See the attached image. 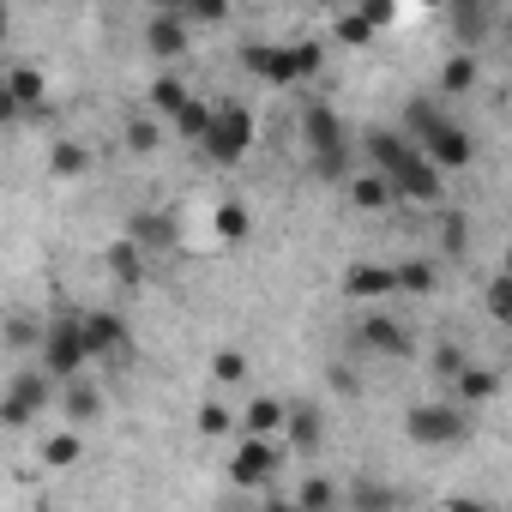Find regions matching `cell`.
<instances>
[{
    "label": "cell",
    "instance_id": "obj_1",
    "mask_svg": "<svg viewBox=\"0 0 512 512\" xmlns=\"http://www.w3.org/2000/svg\"><path fill=\"white\" fill-rule=\"evenodd\" d=\"M37 362L67 386V380H79L97 356H91V338H85V314H55V320H43V344H37Z\"/></svg>",
    "mask_w": 512,
    "mask_h": 512
},
{
    "label": "cell",
    "instance_id": "obj_2",
    "mask_svg": "<svg viewBox=\"0 0 512 512\" xmlns=\"http://www.w3.org/2000/svg\"><path fill=\"white\" fill-rule=\"evenodd\" d=\"M410 139L440 163V169H470V157H476V145H470V133L452 121V115H440V109H428V103H410Z\"/></svg>",
    "mask_w": 512,
    "mask_h": 512
},
{
    "label": "cell",
    "instance_id": "obj_3",
    "mask_svg": "<svg viewBox=\"0 0 512 512\" xmlns=\"http://www.w3.org/2000/svg\"><path fill=\"white\" fill-rule=\"evenodd\" d=\"M49 404H61V380L49 368H19L0 398V422L7 428H31L37 416H49Z\"/></svg>",
    "mask_w": 512,
    "mask_h": 512
},
{
    "label": "cell",
    "instance_id": "obj_4",
    "mask_svg": "<svg viewBox=\"0 0 512 512\" xmlns=\"http://www.w3.org/2000/svg\"><path fill=\"white\" fill-rule=\"evenodd\" d=\"M404 434H410L416 446H458V440L470 434V404H458V398L416 404V410L404 416Z\"/></svg>",
    "mask_w": 512,
    "mask_h": 512
},
{
    "label": "cell",
    "instance_id": "obj_5",
    "mask_svg": "<svg viewBox=\"0 0 512 512\" xmlns=\"http://www.w3.org/2000/svg\"><path fill=\"white\" fill-rule=\"evenodd\" d=\"M278 464H284V434H235V458H229L235 488H266Z\"/></svg>",
    "mask_w": 512,
    "mask_h": 512
},
{
    "label": "cell",
    "instance_id": "obj_6",
    "mask_svg": "<svg viewBox=\"0 0 512 512\" xmlns=\"http://www.w3.org/2000/svg\"><path fill=\"white\" fill-rule=\"evenodd\" d=\"M199 151L211 157V163H241L247 151H253V115L247 109H217V121H211V133L199 139Z\"/></svg>",
    "mask_w": 512,
    "mask_h": 512
},
{
    "label": "cell",
    "instance_id": "obj_7",
    "mask_svg": "<svg viewBox=\"0 0 512 512\" xmlns=\"http://www.w3.org/2000/svg\"><path fill=\"white\" fill-rule=\"evenodd\" d=\"M193 31H199V25H193L187 13H151V19H145V55H151V61H181V55L193 49Z\"/></svg>",
    "mask_w": 512,
    "mask_h": 512
},
{
    "label": "cell",
    "instance_id": "obj_8",
    "mask_svg": "<svg viewBox=\"0 0 512 512\" xmlns=\"http://www.w3.org/2000/svg\"><path fill=\"white\" fill-rule=\"evenodd\" d=\"M344 187H350V205H362V211H392V205L404 199V193H398V181H392L386 169H374V163H368V169H356Z\"/></svg>",
    "mask_w": 512,
    "mask_h": 512
},
{
    "label": "cell",
    "instance_id": "obj_9",
    "mask_svg": "<svg viewBox=\"0 0 512 512\" xmlns=\"http://www.w3.org/2000/svg\"><path fill=\"white\" fill-rule=\"evenodd\" d=\"M284 440H290V452H302V458H314L320 446H326V416H320V404H290V422H284Z\"/></svg>",
    "mask_w": 512,
    "mask_h": 512
},
{
    "label": "cell",
    "instance_id": "obj_10",
    "mask_svg": "<svg viewBox=\"0 0 512 512\" xmlns=\"http://www.w3.org/2000/svg\"><path fill=\"white\" fill-rule=\"evenodd\" d=\"M344 296L350 302H386V296H398V266H350Z\"/></svg>",
    "mask_w": 512,
    "mask_h": 512
},
{
    "label": "cell",
    "instance_id": "obj_11",
    "mask_svg": "<svg viewBox=\"0 0 512 512\" xmlns=\"http://www.w3.org/2000/svg\"><path fill=\"white\" fill-rule=\"evenodd\" d=\"M7 97H13V103H19L25 115L49 109V73H43V67H25V61H19V67L7 73Z\"/></svg>",
    "mask_w": 512,
    "mask_h": 512
},
{
    "label": "cell",
    "instance_id": "obj_12",
    "mask_svg": "<svg viewBox=\"0 0 512 512\" xmlns=\"http://www.w3.org/2000/svg\"><path fill=\"white\" fill-rule=\"evenodd\" d=\"M85 338H91L97 362H127V332L115 314H85Z\"/></svg>",
    "mask_w": 512,
    "mask_h": 512
},
{
    "label": "cell",
    "instance_id": "obj_13",
    "mask_svg": "<svg viewBox=\"0 0 512 512\" xmlns=\"http://www.w3.org/2000/svg\"><path fill=\"white\" fill-rule=\"evenodd\" d=\"M362 344H368L374 356H392V362L410 356V332H404L392 314H368V320H362Z\"/></svg>",
    "mask_w": 512,
    "mask_h": 512
},
{
    "label": "cell",
    "instance_id": "obj_14",
    "mask_svg": "<svg viewBox=\"0 0 512 512\" xmlns=\"http://www.w3.org/2000/svg\"><path fill=\"white\" fill-rule=\"evenodd\" d=\"M61 416H67L73 428H91V422L103 416V392H97L85 374H79V380H67V386H61Z\"/></svg>",
    "mask_w": 512,
    "mask_h": 512
},
{
    "label": "cell",
    "instance_id": "obj_15",
    "mask_svg": "<svg viewBox=\"0 0 512 512\" xmlns=\"http://www.w3.org/2000/svg\"><path fill=\"white\" fill-rule=\"evenodd\" d=\"M284 422H290V404H278V398H247L241 404V434H284Z\"/></svg>",
    "mask_w": 512,
    "mask_h": 512
},
{
    "label": "cell",
    "instance_id": "obj_16",
    "mask_svg": "<svg viewBox=\"0 0 512 512\" xmlns=\"http://www.w3.org/2000/svg\"><path fill=\"white\" fill-rule=\"evenodd\" d=\"M187 103H193V91H187L175 73H157V79H151V91H145V109H151V115H163V121H175Z\"/></svg>",
    "mask_w": 512,
    "mask_h": 512
},
{
    "label": "cell",
    "instance_id": "obj_17",
    "mask_svg": "<svg viewBox=\"0 0 512 512\" xmlns=\"http://www.w3.org/2000/svg\"><path fill=\"white\" fill-rule=\"evenodd\" d=\"M91 151L79 145V139H55L49 145V175H61V181H79V175H91Z\"/></svg>",
    "mask_w": 512,
    "mask_h": 512
},
{
    "label": "cell",
    "instance_id": "obj_18",
    "mask_svg": "<svg viewBox=\"0 0 512 512\" xmlns=\"http://www.w3.org/2000/svg\"><path fill=\"white\" fill-rule=\"evenodd\" d=\"M452 386H458V404H470V410H476V404H488V398L500 392V374H494V368H482V362H470Z\"/></svg>",
    "mask_w": 512,
    "mask_h": 512
},
{
    "label": "cell",
    "instance_id": "obj_19",
    "mask_svg": "<svg viewBox=\"0 0 512 512\" xmlns=\"http://www.w3.org/2000/svg\"><path fill=\"white\" fill-rule=\"evenodd\" d=\"M193 428H199L205 440H223V434H241V410H229L223 398H205V404H199V416H193Z\"/></svg>",
    "mask_w": 512,
    "mask_h": 512
},
{
    "label": "cell",
    "instance_id": "obj_20",
    "mask_svg": "<svg viewBox=\"0 0 512 512\" xmlns=\"http://www.w3.org/2000/svg\"><path fill=\"white\" fill-rule=\"evenodd\" d=\"M79 458H85L79 428H55V434H43V464H49V470H73Z\"/></svg>",
    "mask_w": 512,
    "mask_h": 512
},
{
    "label": "cell",
    "instance_id": "obj_21",
    "mask_svg": "<svg viewBox=\"0 0 512 512\" xmlns=\"http://www.w3.org/2000/svg\"><path fill=\"white\" fill-rule=\"evenodd\" d=\"M211 121H217V109H211V103H199V97H193V103H187V109H181V115H175V121H169V127H175V133H181V139H193V145H199V139H205V133H211Z\"/></svg>",
    "mask_w": 512,
    "mask_h": 512
},
{
    "label": "cell",
    "instance_id": "obj_22",
    "mask_svg": "<svg viewBox=\"0 0 512 512\" xmlns=\"http://www.w3.org/2000/svg\"><path fill=\"white\" fill-rule=\"evenodd\" d=\"M434 284H440L434 260H404V266H398V290H404V296H434Z\"/></svg>",
    "mask_w": 512,
    "mask_h": 512
},
{
    "label": "cell",
    "instance_id": "obj_23",
    "mask_svg": "<svg viewBox=\"0 0 512 512\" xmlns=\"http://www.w3.org/2000/svg\"><path fill=\"white\" fill-rule=\"evenodd\" d=\"M109 266H115V278H121V284H139V278H145V247H139V241L109 247Z\"/></svg>",
    "mask_w": 512,
    "mask_h": 512
},
{
    "label": "cell",
    "instance_id": "obj_24",
    "mask_svg": "<svg viewBox=\"0 0 512 512\" xmlns=\"http://www.w3.org/2000/svg\"><path fill=\"white\" fill-rule=\"evenodd\" d=\"M470 85H476V55H452V61L440 67V91H446V97H464Z\"/></svg>",
    "mask_w": 512,
    "mask_h": 512
},
{
    "label": "cell",
    "instance_id": "obj_25",
    "mask_svg": "<svg viewBox=\"0 0 512 512\" xmlns=\"http://www.w3.org/2000/svg\"><path fill=\"white\" fill-rule=\"evenodd\" d=\"M157 145H163V115H151V109L133 115L127 121V151H157Z\"/></svg>",
    "mask_w": 512,
    "mask_h": 512
},
{
    "label": "cell",
    "instance_id": "obj_26",
    "mask_svg": "<svg viewBox=\"0 0 512 512\" xmlns=\"http://www.w3.org/2000/svg\"><path fill=\"white\" fill-rule=\"evenodd\" d=\"M464 368H470V356H464L458 344H434V350H428V374H434V380H446V386H452Z\"/></svg>",
    "mask_w": 512,
    "mask_h": 512
},
{
    "label": "cell",
    "instance_id": "obj_27",
    "mask_svg": "<svg viewBox=\"0 0 512 512\" xmlns=\"http://www.w3.org/2000/svg\"><path fill=\"white\" fill-rule=\"evenodd\" d=\"M482 308H488L500 326H512V278H506V272H494V278L482 284Z\"/></svg>",
    "mask_w": 512,
    "mask_h": 512
},
{
    "label": "cell",
    "instance_id": "obj_28",
    "mask_svg": "<svg viewBox=\"0 0 512 512\" xmlns=\"http://www.w3.org/2000/svg\"><path fill=\"white\" fill-rule=\"evenodd\" d=\"M211 380H217V386H241V380H247V356H241V350H217V356H211Z\"/></svg>",
    "mask_w": 512,
    "mask_h": 512
},
{
    "label": "cell",
    "instance_id": "obj_29",
    "mask_svg": "<svg viewBox=\"0 0 512 512\" xmlns=\"http://www.w3.org/2000/svg\"><path fill=\"white\" fill-rule=\"evenodd\" d=\"M338 500H344V488L326 482V476H308V482L296 488V506H338Z\"/></svg>",
    "mask_w": 512,
    "mask_h": 512
},
{
    "label": "cell",
    "instance_id": "obj_30",
    "mask_svg": "<svg viewBox=\"0 0 512 512\" xmlns=\"http://www.w3.org/2000/svg\"><path fill=\"white\" fill-rule=\"evenodd\" d=\"M344 500H350V506H392V500H398V488H386V482H356Z\"/></svg>",
    "mask_w": 512,
    "mask_h": 512
},
{
    "label": "cell",
    "instance_id": "obj_31",
    "mask_svg": "<svg viewBox=\"0 0 512 512\" xmlns=\"http://www.w3.org/2000/svg\"><path fill=\"white\" fill-rule=\"evenodd\" d=\"M187 19L205 31V25H223L229 19V0H187Z\"/></svg>",
    "mask_w": 512,
    "mask_h": 512
},
{
    "label": "cell",
    "instance_id": "obj_32",
    "mask_svg": "<svg viewBox=\"0 0 512 512\" xmlns=\"http://www.w3.org/2000/svg\"><path fill=\"white\" fill-rule=\"evenodd\" d=\"M338 37H344L350 49H362V43L374 37V25H368V13H344V19H338Z\"/></svg>",
    "mask_w": 512,
    "mask_h": 512
},
{
    "label": "cell",
    "instance_id": "obj_33",
    "mask_svg": "<svg viewBox=\"0 0 512 512\" xmlns=\"http://www.w3.org/2000/svg\"><path fill=\"white\" fill-rule=\"evenodd\" d=\"M7 344H13V350H25V344H43V326H31V314H13V326H7Z\"/></svg>",
    "mask_w": 512,
    "mask_h": 512
},
{
    "label": "cell",
    "instance_id": "obj_34",
    "mask_svg": "<svg viewBox=\"0 0 512 512\" xmlns=\"http://www.w3.org/2000/svg\"><path fill=\"white\" fill-rule=\"evenodd\" d=\"M217 229H223V235H247V211H241V205H223V211H217Z\"/></svg>",
    "mask_w": 512,
    "mask_h": 512
},
{
    "label": "cell",
    "instance_id": "obj_35",
    "mask_svg": "<svg viewBox=\"0 0 512 512\" xmlns=\"http://www.w3.org/2000/svg\"><path fill=\"white\" fill-rule=\"evenodd\" d=\"M362 13H368L374 31H386V25H392V0H362Z\"/></svg>",
    "mask_w": 512,
    "mask_h": 512
},
{
    "label": "cell",
    "instance_id": "obj_36",
    "mask_svg": "<svg viewBox=\"0 0 512 512\" xmlns=\"http://www.w3.org/2000/svg\"><path fill=\"white\" fill-rule=\"evenodd\" d=\"M151 13H187V0H145Z\"/></svg>",
    "mask_w": 512,
    "mask_h": 512
},
{
    "label": "cell",
    "instance_id": "obj_37",
    "mask_svg": "<svg viewBox=\"0 0 512 512\" xmlns=\"http://www.w3.org/2000/svg\"><path fill=\"white\" fill-rule=\"evenodd\" d=\"M500 272H506V278H512V247H506V260H500Z\"/></svg>",
    "mask_w": 512,
    "mask_h": 512
},
{
    "label": "cell",
    "instance_id": "obj_38",
    "mask_svg": "<svg viewBox=\"0 0 512 512\" xmlns=\"http://www.w3.org/2000/svg\"><path fill=\"white\" fill-rule=\"evenodd\" d=\"M422 7H446V0H422Z\"/></svg>",
    "mask_w": 512,
    "mask_h": 512
}]
</instances>
